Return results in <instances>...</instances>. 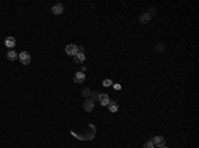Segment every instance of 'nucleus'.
Here are the masks:
<instances>
[{
	"label": "nucleus",
	"mask_w": 199,
	"mask_h": 148,
	"mask_svg": "<svg viewBox=\"0 0 199 148\" xmlns=\"http://www.w3.org/2000/svg\"><path fill=\"white\" fill-rule=\"evenodd\" d=\"M74 137L77 139H80V140H92L93 137L96 136V127L92 124V123H89V126L86 128L82 131V132H76V131H70Z\"/></svg>",
	"instance_id": "1"
},
{
	"label": "nucleus",
	"mask_w": 199,
	"mask_h": 148,
	"mask_svg": "<svg viewBox=\"0 0 199 148\" xmlns=\"http://www.w3.org/2000/svg\"><path fill=\"white\" fill-rule=\"evenodd\" d=\"M19 60H20V62H21L23 65L31 64V56H29L28 52H21V53L19 54Z\"/></svg>",
	"instance_id": "2"
},
{
	"label": "nucleus",
	"mask_w": 199,
	"mask_h": 148,
	"mask_svg": "<svg viewBox=\"0 0 199 148\" xmlns=\"http://www.w3.org/2000/svg\"><path fill=\"white\" fill-rule=\"evenodd\" d=\"M65 53L68 54V56H76V54L78 53V48H77V45H74V44H69L65 48Z\"/></svg>",
	"instance_id": "3"
},
{
	"label": "nucleus",
	"mask_w": 199,
	"mask_h": 148,
	"mask_svg": "<svg viewBox=\"0 0 199 148\" xmlns=\"http://www.w3.org/2000/svg\"><path fill=\"white\" fill-rule=\"evenodd\" d=\"M151 141H153L154 147H162V145H165V137L163 136H154Z\"/></svg>",
	"instance_id": "4"
},
{
	"label": "nucleus",
	"mask_w": 199,
	"mask_h": 148,
	"mask_svg": "<svg viewBox=\"0 0 199 148\" xmlns=\"http://www.w3.org/2000/svg\"><path fill=\"white\" fill-rule=\"evenodd\" d=\"M52 12H53V15H61L62 12H64V5L62 4H54L53 7H52Z\"/></svg>",
	"instance_id": "5"
},
{
	"label": "nucleus",
	"mask_w": 199,
	"mask_h": 148,
	"mask_svg": "<svg viewBox=\"0 0 199 148\" xmlns=\"http://www.w3.org/2000/svg\"><path fill=\"white\" fill-rule=\"evenodd\" d=\"M73 80H74V82H76V84H82V82L85 81V73H82V72L76 73Z\"/></svg>",
	"instance_id": "6"
},
{
	"label": "nucleus",
	"mask_w": 199,
	"mask_h": 148,
	"mask_svg": "<svg viewBox=\"0 0 199 148\" xmlns=\"http://www.w3.org/2000/svg\"><path fill=\"white\" fill-rule=\"evenodd\" d=\"M93 107H94V102H93L92 99H85V102H84V110L85 111H92Z\"/></svg>",
	"instance_id": "7"
},
{
	"label": "nucleus",
	"mask_w": 199,
	"mask_h": 148,
	"mask_svg": "<svg viewBox=\"0 0 199 148\" xmlns=\"http://www.w3.org/2000/svg\"><path fill=\"white\" fill-rule=\"evenodd\" d=\"M100 103L102 105V106H107L109 102H110V99H109V95L107 94H100Z\"/></svg>",
	"instance_id": "8"
},
{
	"label": "nucleus",
	"mask_w": 199,
	"mask_h": 148,
	"mask_svg": "<svg viewBox=\"0 0 199 148\" xmlns=\"http://www.w3.org/2000/svg\"><path fill=\"white\" fill-rule=\"evenodd\" d=\"M150 19H151V16L147 13V12H143L141 16H139V21H141L142 24H146V23H149Z\"/></svg>",
	"instance_id": "9"
},
{
	"label": "nucleus",
	"mask_w": 199,
	"mask_h": 148,
	"mask_svg": "<svg viewBox=\"0 0 199 148\" xmlns=\"http://www.w3.org/2000/svg\"><path fill=\"white\" fill-rule=\"evenodd\" d=\"M5 45L8 46V48H15V45H16V40H15V37H7L5 38Z\"/></svg>",
	"instance_id": "10"
},
{
	"label": "nucleus",
	"mask_w": 199,
	"mask_h": 148,
	"mask_svg": "<svg viewBox=\"0 0 199 148\" xmlns=\"http://www.w3.org/2000/svg\"><path fill=\"white\" fill-rule=\"evenodd\" d=\"M74 61H76L77 64H82L85 61V53H77L74 56Z\"/></svg>",
	"instance_id": "11"
},
{
	"label": "nucleus",
	"mask_w": 199,
	"mask_h": 148,
	"mask_svg": "<svg viewBox=\"0 0 199 148\" xmlns=\"http://www.w3.org/2000/svg\"><path fill=\"white\" fill-rule=\"evenodd\" d=\"M107 109H109V111H111V112H117V111H118V105L115 102H109Z\"/></svg>",
	"instance_id": "12"
},
{
	"label": "nucleus",
	"mask_w": 199,
	"mask_h": 148,
	"mask_svg": "<svg viewBox=\"0 0 199 148\" xmlns=\"http://www.w3.org/2000/svg\"><path fill=\"white\" fill-rule=\"evenodd\" d=\"M7 58L9 61H15L16 58H17V53H16L15 50H9V52L7 53Z\"/></svg>",
	"instance_id": "13"
},
{
	"label": "nucleus",
	"mask_w": 199,
	"mask_h": 148,
	"mask_svg": "<svg viewBox=\"0 0 199 148\" xmlns=\"http://www.w3.org/2000/svg\"><path fill=\"white\" fill-rule=\"evenodd\" d=\"M100 94H101V93H98V91H93V93H90V97H92L93 102H94V101H98V99H100Z\"/></svg>",
	"instance_id": "14"
},
{
	"label": "nucleus",
	"mask_w": 199,
	"mask_h": 148,
	"mask_svg": "<svg viewBox=\"0 0 199 148\" xmlns=\"http://www.w3.org/2000/svg\"><path fill=\"white\" fill-rule=\"evenodd\" d=\"M90 93H92V91L89 90L88 87H85V89H82V95H84L85 98H88V97H90Z\"/></svg>",
	"instance_id": "15"
},
{
	"label": "nucleus",
	"mask_w": 199,
	"mask_h": 148,
	"mask_svg": "<svg viewBox=\"0 0 199 148\" xmlns=\"http://www.w3.org/2000/svg\"><path fill=\"white\" fill-rule=\"evenodd\" d=\"M143 148H154V144H153V141H151V140L146 141L145 144H143Z\"/></svg>",
	"instance_id": "16"
},
{
	"label": "nucleus",
	"mask_w": 199,
	"mask_h": 148,
	"mask_svg": "<svg viewBox=\"0 0 199 148\" xmlns=\"http://www.w3.org/2000/svg\"><path fill=\"white\" fill-rule=\"evenodd\" d=\"M102 85L105 86V87H109V86H111V85H113V82H111L110 80H105V81L102 82Z\"/></svg>",
	"instance_id": "17"
},
{
	"label": "nucleus",
	"mask_w": 199,
	"mask_h": 148,
	"mask_svg": "<svg viewBox=\"0 0 199 148\" xmlns=\"http://www.w3.org/2000/svg\"><path fill=\"white\" fill-rule=\"evenodd\" d=\"M147 13H149L150 16H151V15H155V13H157V9H155L154 7H151V8L149 9V12H147Z\"/></svg>",
	"instance_id": "18"
},
{
	"label": "nucleus",
	"mask_w": 199,
	"mask_h": 148,
	"mask_svg": "<svg viewBox=\"0 0 199 148\" xmlns=\"http://www.w3.org/2000/svg\"><path fill=\"white\" fill-rule=\"evenodd\" d=\"M78 48V53H84L85 49H84V46H77Z\"/></svg>",
	"instance_id": "19"
},
{
	"label": "nucleus",
	"mask_w": 199,
	"mask_h": 148,
	"mask_svg": "<svg viewBox=\"0 0 199 148\" xmlns=\"http://www.w3.org/2000/svg\"><path fill=\"white\" fill-rule=\"evenodd\" d=\"M113 86H114V89H115V90H121V85H118V84H114V85H113Z\"/></svg>",
	"instance_id": "20"
},
{
	"label": "nucleus",
	"mask_w": 199,
	"mask_h": 148,
	"mask_svg": "<svg viewBox=\"0 0 199 148\" xmlns=\"http://www.w3.org/2000/svg\"><path fill=\"white\" fill-rule=\"evenodd\" d=\"M157 50H163V46H162V45H158V46H157Z\"/></svg>",
	"instance_id": "21"
},
{
	"label": "nucleus",
	"mask_w": 199,
	"mask_h": 148,
	"mask_svg": "<svg viewBox=\"0 0 199 148\" xmlns=\"http://www.w3.org/2000/svg\"><path fill=\"white\" fill-rule=\"evenodd\" d=\"M159 148H167V147H165V145H162V147H159Z\"/></svg>",
	"instance_id": "22"
}]
</instances>
